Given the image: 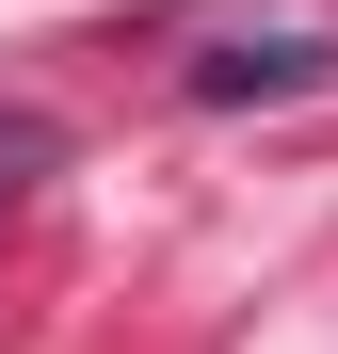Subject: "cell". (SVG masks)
I'll use <instances>...</instances> for the list:
<instances>
[{
    "instance_id": "6da1fadb",
    "label": "cell",
    "mask_w": 338,
    "mask_h": 354,
    "mask_svg": "<svg viewBox=\"0 0 338 354\" xmlns=\"http://www.w3.org/2000/svg\"><path fill=\"white\" fill-rule=\"evenodd\" d=\"M178 81H194L209 113H242V97H322V81H338V48H322L306 17H258V32H209Z\"/></svg>"
},
{
    "instance_id": "7a4b0ae2",
    "label": "cell",
    "mask_w": 338,
    "mask_h": 354,
    "mask_svg": "<svg viewBox=\"0 0 338 354\" xmlns=\"http://www.w3.org/2000/svg\"><path fill=\"white\" fill-rule=\"evenodd\" d=\"M48 177H65V113H32V97H0V209H32Z\"/></svg>"
}]
</instances>
